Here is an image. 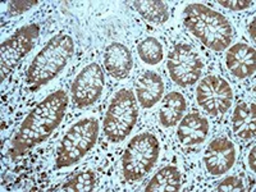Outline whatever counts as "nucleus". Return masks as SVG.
Returning <instances> with one entry per match:
<instances>
[{
    "mask_svg": "<svg viewBox=\"0 0 256 192\" xmlns=\"http://www.w3.org/2000/svg\"><path fill=\"white\" fill-rule=\"evenodd\" d=\"M216 191H244V184H242V180L238 177H227L226 180L219 184Z\"/></svg>",
    "mask_w": 256,
    "mask_h": 192,
    "instance_id": "obj_23",
    "label": "nucleus"
},
{
    "mask_svg": "<svg viewBox=\"0 0 256 192\" xmlns=\"http://www.w3.org/2000/svg\"><path fill=\"white\" fill-rule=\"evenodd\" d=\"M96 184L95 173L91 170L86 172H80L76 176H73L68 182L63 184L64 191H73V192H84V191H92Z\"/></svg>",
    "mask_w": 256,
    "mask_h": 192,
    "instance_id": "obj_21",
    "label": "nucleus"
},
{
    "mask_svg": "<svg viewBox=\"0 0 256 192\" xmlns=\"http://www.w3.org/2000/svg\"><path fill=\"white\" fill-rule=\"evenodd\" d=\"M99 134L96 118H84L72 126L64 134L56 152V168L62 169L76 164L95 145Z\"/></svg>",
    "mask_w": 256,
    "mask_h": 192,
    "instance_id": "obj_4",
    "label": "nucleus"
},
{
    "mask_svg": "<svg viewBox=\"0 0 256 192\" xmlns=\"http://www.w3.org/2000/svg\"><path fill=\"white\" fill-rule=\"evenodd\" d=\"M104 66L113 78L123 80L131 73L134 59L131 52L120 42H112L104 52Z\"/></svg>",
    "mask_w": 256,
    "mask_h": 192,
    "instance_id": "obj_13",
    "label": "nucleus"
},
{
    "mask_svg": "<svg viewBox=\"0 0 256 192\" xmlns=\"http://www.w3.org/2000/svg\"><path fill=\"white\" fill-rule=\"evenodd\" d=\"M233 132L244 140H251L256 131V108L255 104L241 102L236 106L232 116Z\"/></svg>",
    "mask_w": 256,
    "mask_h": 192,
    "instance_id": "obj_16",
    "label": "nucleus"
},
{
    "mask_svg": "<svg viewBox=\"0 0 256 192\" xmlns=\"http://www.w3.org/2000/svg\"><path fill=\"white\" fill-rule=\"evenodd\" d=\"M186 110V100L184 95L177 91H172L168 95L164 96L162 108H160V123L164 127H173L177 124Z\"/></svg>",
    "mask_w": 256,
    "mask_h": 192,
    "instance_id": "obj_17",
    "label": "nucleus"
},
{
    "mask_svg": "<svg viewBox=\"0 0 256 192\" xmlns=\"http://www.w3.org/2000/svg\"><path fill=\"white\" fill-rule=\"evenodd\" d=\"M248 31H250V35H251V38H252V40L255 41V38H256V34H255V18H254L252 22H251L250 28H248Z\"/></svg>",
    "mask_w": 256,
    "mask_h": 192,
    "instance_id": "obj_26",
    "label": "nucleus"
},
{
    "mask_svg": "<svg viewBox=\"0 0 256 192\" xmlns=\"http://www.w3.org/2000/svg\"><path fill=\"white\" fill-rule=\"evenodd\" d=\"M255 152H256V148H254L252 150H251L250 155H248V166H250V169L252 170V172H255Z\"/></svg>",
    "mask_w": 256,
    "mask_h": 192,
    "instance_id": "obj_25",
    "label": "nucleus"
},
{
    "mask_svg": "<svg viewBox=\"0 0 256 192\" xmlns=\"http://www.w3.org/2000/svg\"><path fill=\"white\" fill-rule=\"evenodd\" d=\"M224 8L230 9V10H244L252 6L251 2H242V0H236V2H218Z\"/></svg>",
    "mask_w": 256,
    "mask_h": 192,
    "instance_id": "obj_24",
    "label": "nucleus"
},
{
    "mask_svg": "<svg viewBox=\"0 0 256 192\" xmlns=\"http://www.w3.org/2000/svg\"><path fill=\"white\" fill-rule=\"evenodd\" d=\"M134 6L146 20L152 24H164L169 20V9L164 2H134Z\"/></svg>",
    "mask_w": 256,
    "mask_h": 192,
    "instance_id": "obj_19",
    "label": "nucleus"
},
{
    "mask_svg": "<svg viewBox=\"0 0 256 192\" xmlns=\"http://www.w3.org/2000/svg\"><path fill=\"white\" fill-rule=\"evenodd\" d=\"M105 77L98 63H91L78 73L72 84V99L78 108L95 104L104 90Z\"/></svg>",
    "mask_w": 256,
    "mask_h": 192,
    "instance_id": "obj_10",
    "label": "nucleus"
},
{
    "mask_svg": "<svg viewBox=\"0 0 256 192\" xmlns=\"http://www.w3.org/2000/svg\"><path fill=\"white\" fill-rule=\"evenodd\" d=\"M68 96L63 90L46 96L22 122L12 142V155L24 154L45 141L60 124L67 110Z\"/></svg>",
    "mask_w": 256,
    "mask_h": 192,
    "instance_id": "obj_1",
    "label": "nucleus"
},
{
    "mask_svg": "<svg viewBox=\"0 0 256 192\" xmlns=\"http://www.w3.org/2000/svg\"><path fill=\"white\" fill-rule=\"evenodd\" d=\"M74 52V42L68 35L54 36L34 58L27 70V84L38 90L58 76Z\"/></svg>",
    "mask_w": 256,
    "mask_h": 192,
    "instance_id": "obj_3",
    "label": "nucleus"
},
{
    "mask_svg": "<svg viewBox=\"0 0 256 192\" xmlns=\"http://www.w3.org/2000/svg\"><path fill=\"white\" fill-rule=\"evenodd\" d=\"M38 32H40V28L38 24H27L18 28L8 40L2 44V50H0L2 81H4V78L12 72L18 62L24 58L27 52H31L35 41L38 40Z\"/></svg>",
    "mask_w": 256,
    "mask_h": 192,
    "instance_id": "obj_8",
    "label": "nucleus"
},
{
    "mask_svg": "<svg viewBox=\"0 0 256 192\" xmlns=\"http://www.w3.org/2000/svg\"><path fill=\"white\" fill-rule=\"evenodd\" d=\"M255 49L248 44L233 45L227 52L226 63L233 76L246 78L252 76L256 68Z\"/></svg>",
    "mask_w": 256,
    "mask_h": 192,
    "instance_id": "obj_12",
    "label": "nucleus"
},
{
    "mask_svg": "<svg viewBox=\"0 0 256 192\" xmlns=\"http://www.w3.org/2000/svg\"><path fill=\"white\" fill-rule=\"evenodd\" d=\"M138 116L136 96L128 88H120L113 96L104 120V134L108 140L120 142L131 134Z\"/></svg>",
    "mask_w": 256,
    "mask_h": 192,
    "instance_id": "obj_5",
    "label": "nucleus"
},
{
    "mask_svg": "<svg viewBox=\"0 0 256 192\" xmlns=\"http://www.w3.org/2000/svg\"><path fill=\"white\" fill-rule=\"evenodd\" d=\"M196 98L201 108L212 116L227 113L233 102L230 84L219 76H206L200 81Z\"/></svg>",
    "mask_w": 256,
    "mask_h": 192,
    "instance_id": "obj_9",
    "label": "nucleus"
},
{
    "mask_svg": "<svg viewBox=\"0 0 256 192\" xmlns=\"http://www.w3.org/2000/svg\"><path fill=\"white\" fill-rule=\"evenodd\" d=\"M160 145L152 134H141L128 144L122 156L123 176L127 180H138L145 177L159 159Z\"/></svg>",
    "mask_w": 256,
    "mask_h": 192,
    "instance_id": "obj_6",
    "label": "nucleus"
},
{
    "mask_svg": "<svg viewBox=\"0 0 256 192\" xmlns=\"http://www.w3.org/2000/svg\"><path fill=\"white\" fill-rule=\"evenodd\" d=\"M169 76L178 86L187 88L196 84L202 70V62L198 52L188 44H177L168 56Z\"/></svg>",
    "mask_w": 256,
    "mask_h": 192,
    "instance_id": "obj_7",
    "label": "nucleus"
},
{
    "mask_svg": "<svg viewBox=\"0 0 256 192\" xmlns=\"http://www.w3.org/2000/svg\"><path fill=\"white\" fill-rule=\"evenodd\" d=\"M38 2L36 0H20V2H9L8 13L10 16H20L27 12L32 6H38Z\"/></svg>",
    "mask_w": 256,
    "mask_h": 192,
    "instance_id": "obj_22",
    "label": "nucleus"
},
{
    "mask_svg": "<svg viewBox=\"0 0 256 192\" xmlns=\"http://www.w3.org/2000/svg\"><path fill=\"white\" fill-rule=\"evenodd\" d=\"M204 162L208 172L212 176H222L228 172L236 162V148L226 137L212 140L206 148Z\"/></svg>",
    "mask_w": 256,
    "mask_h": 192,
    "instance_id": "obj_11",
    "label": "nucleus"
},
{
    "mask_svg": "<svg viewBox=\"0 0 256 192\" xmlns=\"http://www.w3.org/2000/svg\"><path fill=\"white\" fill-rule=\"evenodd\" d=\"M184 24L192 35L214 52H223L230 45L233 30L230 20L202 4H190L184 9Z\"/></svg>",
    "mask_w": 256,
    "mask_h": 192,
    "instance_id": "obj_2",
    "label": "nucleus"
},
{
    "mask_svg": "<svg viewBox=\"0 0 256 192\" xmlns=\"http://www.w3.org/2000/svg\"><path fill=\"white\" fill-rule=\"evenodd\" d=\"M138 56L148 66H156L164 58L163 46L160 41L155 38H148L141 41L137 48Z\"/></svg>",
    "mask_w": 256,
    "mask_h": 192,
    "instance_id": "obj_20",
    "label": "nucleus"
},
{
    "mask_svg": "<svg viewBox=\"0 0 256 192\" xmlns=\"http://www.w3.org/2000/svg\"><path fill=\"white\" fill-rule=\"evenodd\" d=\"M182 176L176 166H164L152 178L146 186L148 192H168L178 191L180 188Z\"/></svg>",
    "mask_w": 256,
    "mask_h": 192,
    "instance_id": "obj_18",
    "label": "nucleus"
},
{
    "mask_svg": "<svg viewBox=\"0 0 256 192\" xmlns=\"http://www.w3.org/2000/svg\"><path fill=\"white\" fill-rule=\"evenodd\" d=\"M164 94V82L154 70H146L136 81V95L142 108H152Z\"/></svg>",
    "mask_w": 256,
    "mask_h": 192,
    "instance_id": "obj_14",
    "label": "nucleus"
},
{
    "mask_svg": "<svg viewBox=\"0 0 256 192\" xmlns=\"http://www.w3.org/2000/svg\"><path fill=\"white\" fill-rule=\"evenodd\" d=\"M178 138L184 145L192 146L204 142L209 134V122L198 113L187 114L178 127Z\"/></svg>",
    "mask_w": 256,
    "mask_h": 192,
    "instance_id": "obj_15",
    "label": "nucleus"
}]
</instances>
